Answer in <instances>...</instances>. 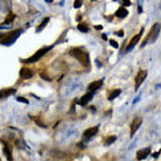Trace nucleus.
Returning a JSON list of instances; mask_svg holds the SVG:
<instances>
[{
	"instance_id": "obj_1",
	"label": "nucleus",
	"mask_w": 161,
	"mask_h": 161,
	"mask_svg": "<svg viewBox=\"0 0 161 161\" xmlns=\"http://www.w3.org/2000/svg\"><path fill=\"white\" fill-rule=\"evenodd\" d=\"M69 54L71 56H74L75 58H77L83 66L88 67L90 64L89 55H88V53H85L83 49H81V48H71L70 50H69Z\"/></svg>"
},
{
	"instance_id": "obj_2",
	"label": "nucleus",
	"mask_w": 161,
	"mask_h": 161,
	"mask_svg": "<svg viewBox=\"0 0 161 161\" xmlns=\"http://www.w3.org/2000/svg\"><path fill=\"white\" fill-rule=\"evenodd\" d=\"M21 32H22V30L19 29V30H13V32H11V33H8V34H6V35H3L4 38L0 39V43L5 44V46H9V44H12V43H14L15 40L19 38V35L21 34Z\"/></svg>"
},
{
	"instance_id": "obj_3",
	"label": "nucleus",
	"mask_w": 161,
	"mask_h": 161,
	"mask_svg": "<svg viewBox=\"0 0 161 161\" xmlns=\"http://www.w3.org/2000/svg\"><path fill=\"white\" fill-rule=\"evenodd\" d=\"M52 49V46L50 47H44V48H41V49H39L38 52H36L32 57H29V58H27V60H22V62L23 63H33V62H36V61H39L43 55H46L49 50Z\"/></svg>"
},
{
	"instance_id": "obj_4",
	"label": "nucleus",
	"mask_w": 161,
	"mask_h": 161,
	"mask_svg": "<svg viewBox=\"0 0 161 161\" xmlns=\"http://www.w3.org/2000/svg\"><path fill=\"white\" fill-rule=\"evenodd\" d=\"M159 33H160V23H155L154 26H153V28L151 29V33H150V35H148V38L142 42V46H141V47H145L147 42H148V43L154 42V41L158 39Z\"/></svg>"
},
{
	"instance_id": "obj_5",
	"label": "nucleus",
	"mask_w": 161,
	"mask_h": 161,
	"mask_svg": "<svg viewBox=\"0 0 161 161\" xmlns=\"http://www.w3.org/2000/svg\"><path fill=\"white\" fill-rule=\"evenodd\" d=\"M146 76H147V71H146V70L139 71V74L137 75V77H135V90L139 89V86L142 84V82H144V80L146 78Z\"/></svg>"
},
{
	"instance_id": "obj_6",
	"label": "nucleus",
	"mask_w": 161,
	"mask_h": 161,
	"mask_svg": "<svg viewBox=\"0 0 161 161\" xmlns=\"http://www.w3.org/2000/svg\"><path fill=\"white\" fill-rule=\"evenodd\" d=\"M141 123H142V119L141 118H135L132 121V124H131V137H133V135L135 134V132L139 130Z\"/></svg>"
},
{
	"instance_id": "obj_7",
	"label": "nucleus",
	"mask_w": 161,
	"mask_h": 161,
	"mask_svg": "<svg viewBox=\"0 0 161 161\" xmlns=\"http://www.w3.org/2000/svg\"><path fill=\"white\" fill-rule=\"evenodd\" d=\"M20 77L23 80H29L33 77V71L28 68H22L20 70Z\"/></svg>"
},
{
	"instance_id": "obj_8",
	"label": "nucleus",
	"mask_w": 161,
	"mask_h": 161,
	"mask_svg": "<svg viewBox=\"0 0 161 161\" xmlns=\"http://www.w3.org/2000/svg\"><path fill=\"white\" fill-rule=\"evenodd\" d=\"M98 132V126H95V127H90L88 130H85L84 133H83V138L85 139H89L91 137H93V135Z\"/></svg>"
},
{
	"instance_id": "obj_9",
	"label": "nucleus",
	"mask_w": 161,
	"mask_h": 161,
	"mask_svg": "<svg viewBox=\"0 0 161 161\" xmlns=\"http://www.w3.org/2000/svg\"><path fill=\"white\" fill-rule=\"evenodd\" d=\"M141 34H142V29H141V32L139 33V34H137L134 36V38L131 40V42H130V44H129V47L126 48V52H130V50H132V49L134 48V46L137 44L138 42H139V40H140V36H141Z\"/></svg>"
},
{
	"instance_id": "obj_10",
	"label": "nucleus",
	"mask_w": 161,
	"mask_h": 161,
	"mask_svg": "<svg viewBox=\"0 0 161 161\" xmlns=\"http://www.w3.org/2000/svg\"><path fill=\"white\" fill-rule=\"evenodd\" d=\"M92 97H93V92H88L86 95H84L82 98H81V101L78 102V104L80 105H86L88 104V102H90L91 99H92Z\"/></svg>"
},
{
	"instance_id": "obj_11",
	"label": "nucleus",
	"mask_w": 161,
	"mask_h": 161,
	"mask_svg": "<svg viewBox=\"0 0 161 161\" xmlns=\"http://www.w3.org/2000/svg\"><path fill=\"white\" fill-rule=\"evenodd\" d=\"M102 85H103V80H99V81H96V82L91 83V84L88 86V89H89V91L93 92V91H96V90L99 89Z\"/></svg>"
},
{
	"instance_id": "obj_12",
	"label": "nucleus",
	"mask_w": 161,
	"mask_h": 161,
	"mask_svg": "<svg viewBox=\"0 0 161 161\" xmlns=\"http://www.w3.org/2000/svg\"><path fill=\"white\" fill-rule=\"evenodd\" d=\"M151 153V150L150 148H144V150H140L138 153H137V159L138 160H142V159H145L148 154Z\"/></svg>"
},
{
	"instance_id": "obj_13",
	"label": "nucleus",
	"mask_w": 161,
	"mask_h": 161,
	"mask_svg": "<svg viewBox=\"0 0 161 161\" xmlns=\"http://www.w3.org/2000/svg\"><path fill=\"white\" fill-rule=\"evenodd\" d=\"M127 14H129V12H127V9L125 8V6L120 7V8H119V9L116 12V17H117V18H120V19H123V18L127 17Z\"/></svg>"
},
{
	"instance_id": "obj_14",
	"label": "nucleus",
	"mask_w": 161,
	"mask_h": 161,
	"mask_svg": "<svg viewBox=\"0 0 161 161\" xmlns=\"http://www.w3.org/2000/svg\"><path fill=\"white\" fill-rule=\"evenodd\" d=\"M15 91H17L15 89H4V90H1V91H0V99H3V98H5V97H8L11 95H13Z\"/></svg>"
},
{
	"instance_id": "obj_15",
	"label": "nucleus",
	"mask_w": 161,
	"mask_h": 161,
	"mask_svg": "<svg viewBox=\"0 0 161 161\" xmlns=\"http://www.w3.org/2000/svg\"><path fill=\"white\" fill-rule=\"evenodd\" d=\"M3 144H4V153H5V155L7 156L8 160H13V158H12V152H11L9 146H8L5 141H3Z\"/></svg>"
},
{
	"instance_id": "obj_16",
	"label": "nucleus",
	"mask_w": 161,
	"mask_h": 161,
	"mask_svg": "<svg viewBox=\"0 0 161 161\" xmlns=\"http://www.w3.org/2000/svg\"><path fill=\"white\" fill-rule=\"evenodd\" d=\"M120 93H121V90H119V89H117V90L112 91V93H111V95L109 96V101H110V102H111V101H113L115 98H117Z\"/></svg>"
},
{
	"instance_id": "obj_17",
	"label": "nucleus",
	"mask_w": 161,
	"mask_h": 161,
	"mask_svg": "<svg viewBox=\"0 0 161 161\" xmlns=\"http://www.w3.org/2000/svg\"><path fill=\"white\" fill-rule=\"evenodd\" d=\"M48 22H49V18H46V19H44V20H43V21L40 23V26L38 27V29H36V32H41V30H42V29H43V28L47 26V23H48Z\"/></svg>"
},
{
	"instance_id": "obj_18",
	"label": "nucleus",
	"mask_w": 161,
	"mask_h": 161,
	"mask_svg": "<svg viewBox=\"0 0 161 161\" xmlns=\"http://www.w3.org/2000/svg\"><path fill=\"white\" fill-rule=\"evenodd\" d=\"M116 139H117L116 135H112V137H109V138H107V140L105 141V145H106V146H109V145H111V144H113V142L116 141Z\"/></svg>"
},
{
	"instance_id": "obj_19",
	"label": "nucleus",
	"mask_w": 161,
	"mask_h": 161,
	"mask_svg": "<svg viewBox=\"0 0 161 161\" xmlns=\"http://www.w3.org/2000/svg\"><path fill=\"white\" fill-rule=\"evenodd\" d=\"M78 29L83 33H88L89 32V28L86 27V25H78Z\"/></svg>"
},
{
	"instance_id": "obj_20",
	"label": "nucleus",
	"mask_w": 161,
	"mask_h": 161,
	"mask_svg": "<svg viewBox=\"0 0 161 161\" xmlns=\"http://www.w3.org/2000/svg\"><path fill=\"white\" fill-rule=\"evenodd\" d=\"M15 19V15L14 14H9V15H7V18H6V20H5V23H9V22H12Z\"/></svg>"
},
{
	"instance_id": "obj_21",
	"label": "nucleus",
	"mask_w": 161,
	"mask_h": 161,
	"mask_svg": "<svg viewBox=\"0 0 161 161\" xmlns=\"http://www.w3.org/2000/svg\"><path fill=\"white\" fill-rule=\"evenodd\" d=\"M82 3H83V0H76L75 4H74V7H75V8H80L82 6Z\"/></svg>"
},
{
	"instance_id": "obj_22",
	"label": "nucleus",
	"mask_w": 161,
	"mask_h": 161,
	"mask_svg": "<svg viewBox=\"0 0 161 161\" xmlns=\"http://www.w3.org/2000/svg\"><path fill=\"white\" fill-rule=\"evenodd\" d=\"M34 121H35L36 124H38V125H39L40 127H43V129H46V127H47V125H46V124H43V123H41V121H40L39 119H35Z\"/></svg>"
},
{
	"instance_id": "obj_23",
	"label": "nucleus",
	"mask_w": 161,
	"mask_h": 161,
	"mask_svg": "<svg viewBox=\"0 0 161 161\" xmlns=\"http://www.w3.org/2000/svg\"><path fill=\"white\" fill-rule=\"evenodd\" d=\"M17 99L19 101V102H21V103H25V104H28V101L26 99V98H23V97H18Z\"/></svg>"
},
{
	"instance_id": "obj_24",
	"label": "nucleus",
	"mask_w": 161,
	"mask_h": 161,
	"mask_svg": "<svg viewBox=\"0 0 161 161\" xmlns=\"http://www.w3.org/2000/svg\"><path fill=\"white\" fill-rule=\"evenodd\" d=\"M40 76H41L43 80H46V81H52V78H50V77H48L47 75H44L43 72H41V74H40Z\"/></svg>"
},
{
	"instance_id": "obj_25",
	"label": "nucleus",
	"mask_w": 161,
	"mask_h": 161,
	"mask_svg": "<svg viewBox=\"0 0 161 161\" xmlns=\"http://www.w3.org/2000/svg\"><path fill=\"white\" fill-rule=\"evenodd\" d=\"M123 5L124 6H131V1L130 0H123Z\"/></svg>"
},
{
	"instance_id": "obj_26",
	"label": "nucleus",
	"mask_w": 161,
	"mask_h": 161,
	"mask_svg": "<svg viewBox=\"0 0 161 161\" xmlns=\"http://www.w3.org/2000/svg\"><path fill=\"white\" fill-rule=\"evenodd\" d=\"M110 43L112 44V47H115V48H118V43H117L115 40H110Z\"/></svg>"
},
{
	"instance_id": "obj_27",
	"label": "nucleus",
	"mask_w": 161,
	"mask_h": 161,
	"mask_svg": "<svg viewBox=\"0 0 161 161\" xmlns=\"http://www.w3.org/2000/svg\"><path fill=\"white\" fill-rule=\"evenodd\" d=\"M96 29H98V30H101V29H103V26H101V25H97V26L95 27Z\"/></svg>"
},
{
	"instance_id": "obj_28",
	"label": "nucleus",
	"mask_w": 161,
	"mask_h": 161,
	"mask_svg": "<svg viewBox=\"0 0 161 161\" xmlns=\"http://www.w3.org/2000/svg\"><path fill=\"white\" fill-rule=\"evenodd\" d=\"M117 34H118V35L120 36V38H121V36H124V32H123V30H119V32H118Z\"/></svg>"
},
{
	"instance_id": "obj_29",
	"label": "nucleus",
	"mask_w": 161,
	"mask_h": 161,
	"mask_svg": "<svg viewBox=\"0 0 161 161\" xmlns=\"http://www.w3.org/2000/svg\"><path fill=\"white\" fill-rule=\"evenodd\" d=\"M159 154H160V152H158V153H154V154H153V156H154V158H158V156H159Z\"/></svg>"
},
{
	"instance_id": "obj_30",
	"label": "nucleus",
	"mask_w": 161,
	"mask_h": 161,
	"mask_svg": "<svg viewBox=\"0 0 161 161\" xmlns=\"http://www.w3.org/2000/svg\"><path fill=\"white\" fill-rule=\"evenodd\" d=\"M47 1H48V3H53V0H47Z\"/></svg>"
},
{
	"instance_id": "obj_31",
	"label": "nucleus",
	"mask_w": 161,
	"mask_h": 161,
	"mask_svg": "<svg viewBox=\"0 0 161 161\" xmlns=\"http://www.w3.org/2000/svg\"><path fill=\"white\" fill-rule=\"evenodd\" d=\"M1 36H3V35H1V34H0V39H1Z\"/></svg>"
}]
</instances>
